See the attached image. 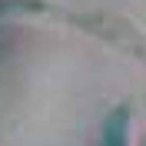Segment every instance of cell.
Listing matches in <instances>:
<instances>
[{"instance_id": "1", "label": "cell", "mask_w": 146, "mask_h": 146, "mask_svg": "<svg viewBox=\"0 0 146 146\" xmlns=\"http://www.w3.org/2000/svg\"><path fill=\"white\" fill-rule=\"evenodd\" d=\"M103 146H126V113L116 110L103 126Z\"/></svg>"}]
</instances>
